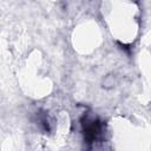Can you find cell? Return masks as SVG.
<instances>
[{"label":"cell","mask_w":151,"mask_h":151,"mask_svg":"<svg viewBox=\"0 0 151 151\" xmlns=\"http://www.w3.org/2000/svg\"><path fill=\"white\" fill-rule=\"evenodd\" d=\"M81 127H83L84 142L86 143L87 147L91 149L93 144L101 138L104 132V125L97 117L86 114L81 119Z\"/></svg>","instance_id":"1"}]
</instances>
